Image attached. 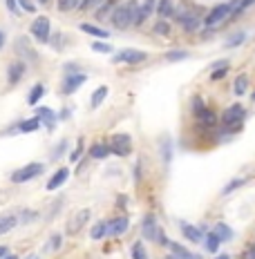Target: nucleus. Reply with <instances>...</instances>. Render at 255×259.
<instances>
[{
    "label": "nucleus",
    "instance_id": "a211bd4d",
    "mask_svg": "<svg viewBox=\"0 0 255 259\" xmlns=\"http://www.w3.org/2000/svg\"><path fill=\"white\" fill-rule=\"evenodd\" d=\"M41 128V118L34 116V118H27V121H23L21 126H18V130H21L23 134H30V132H36V130Z\"/></svg>",
    "mask_w": 255,
    "mask_h": 259
},
{
    "label": "nucleus",
    "instance_id": "a18cd8bd",
    "mask_svg": "<svg viewBox=\"0 0 255 259\" xmlns=\"http://www.w3.org/2000/svg\"><path fill=\"white\" fill-rule=\"evenodd\" d=\"M3 45H5V36H3V32H0V50H3Z\"/></svg>",
    "mask_w": 255,
    "mask_h": 259
},
{
    "label": "nucleus",
    "instance_id": "e433bc0d",
    "mask_svg": "<svg viewBox=\"0 0 255 259\" xmlns=\"http://www.w3.org/2000/svg\"><path fill=\"white\" fill-rule=\"evenodd\" d=\"M101 2H105V0H83L81 7H83V9H92V7H99Z\"/></svg>",
    "mask_w": 255,
    "mask_h": 259
},
{
    "label": "nucleus",
    "instance_id": "ddd939ff",
    "mask_svg": "<svg viewBox=\"0 0 255 259\" xmlns=\"http://www.w3.org/2000/svg\"><path fill=\"white\" fill-rule=\"evenodd\" d=\"M67 176H70V172L65 170V168H61L59 172H54V176L50 179V184H47V190H56V188H61V186L67 181Z\"/></svg>",
    "mask_w": 255,
    "mask_h": 259
},
{
    "label": "nucleus",
    "instance_id": "b1692460",
    "mask_svg": "<svg viewBox=\"0 0 255 259\" xmlns=\"http://www.w3.org/2000/svg\"><path fill=\"white\" fill-rule=\"evenodd\" d=\"M197 118H199V123H204V126H213L215 123V114L210 112V110H201V112H197Z\"/></svg>",
    "mask_w": 255,
    "mask_h": 259
},
{
    "label": "nucleus",
    "instance_id": "6ab92c4d",
    "mask_svg": "<svg viewBox=\"0 0 255 259\" xmlns=\"http://www.w3.org/2000/svg\"><path fill=\"white\" fill-rule=\"evenodd\" d=\"M23 72H25V65L23 63H14L9 67V83H18L23 76Z\"/></svg>",
    "mask_w": 255,
    "mask_h": 259
},
{
    "label": "nucleus",
    "instance_id": "72a5a7b5",
    "mask_svg": "<svg viewBox=\"0 0 255 259\" xmlns=\"http://www.w3.org/2000/svg\"><path fill=\"white\" fill-rule=\"evenodd\" d=\"M155 32H157V34H163V36H168V32H170V25H168L166 20H159V22L155 25Z\"/></svg>",
    "mask_w": 255,
    "mask_h": 259
},
{
    "label": "nucleus",
    "instance_id": "412c9836",
    "mask_svg": "<svg viewBox=\"0 0 255 259\" xmlns=\"http://www.w3.org/2000/svg\"><path fill=\"white\" fill-rule=\"evenodd\" d=\"M81 30H83L85 34H92V36H96V38H108V32L99 30V27L90 25V22H83V25H81Z\"/></svg>",
    "mask_w": 255,
    "mask_h": 259
},
{
    "label": "nucleus",
    "instance_id": "393cba45",
    "mask_svg": "<svg viewBox=\"0 0 255 259\" xmlns=\"http://www.w3.org/2000/svg\"><path fill=\"white\" fill-rule=\"evenodd\" d=\"M219 244H222V239L217 237V234H208V237H206V248H208L210 252H217V248H219Z\"/></svg>",
    "mask_w": 255,
    "mask_h": 259
},
{
    "label": "nucleus",
    "instance_id": "c03bdc74",
    "mask_svg": "<svg viewBox=\"0 0 255 259\" xmlns=\"http://www.w3.org/2000/svg\"><path fill=\"white\" fill-rule=\"evenodd\" d=\"M9 255V250H7V248H5V246H0V259H3V257H7Z\"/></svg>",
    "mask_w": 255,
    "mask_h": 259
},
{
    "label": "nucleus",
    "instance_id": "9b49d317",
    "mask_svg": "<svg viewBox=\"0 0 255 259\" xmlns=\"http://www.w3.org/2000/svg\"><path fill=\"white\" fill-rule=\"evenodd\" d=\"M179 25L184 27L186 32H195V30H199V18L192 16V14H184V12H181L179 14Z\"/></svg>",
    "mask_w": 255,
    "mask_h": 259
},
{
    "label": "nucleus",
    "instance_id": "7ed1b4c3",
    "mask_svg": "<svg viewBox=\"0 0 255 259\" xmlns=\"http://www.w3.org/2000/svg\"><path fill=\"white\" fill-rule=\"evenodd\" d=\"M130 146H132L130 134H112L110 136V152H114V154L119 156L130 154Z\"/></svg>",
    "mask_w": 255,
    "mask_h": 259
},
{
    "label": "nucleus",
    "instance_id": "58836bf2",
    "mask_svg": "<svg viewBox=\"0 0 255 259\" xmlns=\"http://www.w3.org/2000/svg\"><path fill=\"white\" fill-rule=\"evenodd\" d=\"M18 2H21L23 9H27V12H34V9H36V7H34V4L30 2V0H18Z\"/></svg>",
    "mask_w": 255,
    "mask_h": 259
},
{
    "label": "nucleus",
    "instance_id": "20e7f679",
    "mask_svg": "<svg viewBox=\"0 0 255 259\" xmlns=\"http://www.w3.org/2000/svg\"><path fill=\"white\" fill-rule=\"evenodd\" d=\"M141 230H143V237H146V239H152V242H157V244H168L166 234H163L161 230H159V226L155 224V219H152V217H146V219H143Z\"/></svg>",
    "mask_w": 255,
    "mask_h": 259
},
{
    "label": "nucleus",
    "instance_id": "f8f14e48",
    "mask_svg": "<svg viewBox=\"0 0 255 259\" xmlns=\"http://www.w3.org/2000/svg\"><path fill=\"white\" fill-rule=\"evenodd\" d=\"M88 219H90V210L85 208V210H81V212L76 214L74 222H72L70 226H67V230H70V232H79V230L85 226V222H88Z\"/></svg>",
    "mask_w": 255,
    "mask_h": 259
},
{
    "label": "nucleus",
    "instance_id": "09e8293b",
    "mask_svg": "<svg viewBox=\"0 0 255 259\" xmlns=\"http://www.w3.org/2000/svg\"><path fill=\"white\" fill-rule=\"evenodd\" d=\"M27 259H38V257H36V255H30V257H27Z\"/></svg>",
    "mask_w": 255,
    "mask_h": 259
},
{
    "label": "nucleus",
    "instance_id": "473e14b6",
    "mask_svg": "<svg viewBox=\"0 0 255 259\" xmlns=\"http://www.w3.org/2000/svg\"><path fill=\"white\" fill-rule=\"evenodd\" d=\"M186 56H188V52H168L166 58L168 60H184Z\"/></svg>",
    "mask_w": 255,
    "mask_h": 259
},
{
    "label": "nucleus",
    "instance_id": "79ce46f5",
    "mask_svg": "<svg viewBox=\"0 0 255 259\" xmlns=\"http://www.w3.org/2000/svg\"><path fill=\"white\" fill-rule=\"evenodd\" d=\"M253 2H255V0H239V9H246V7H251Z\"/></svg>",
    "mask_w": 255,
    "mask_h": 259
},
{
    "label": "nucleus",
    "instance_id": "f704fd0d",
    "mask_svg": "<svg viewBox=\"0 0 255 259\" xmlns=\"http://www.w3.org/2000/svg\"><path fill=\"white\" fill-rule=\"evenodd\" d=\"M226 72H228V67H219V70L213 72V76H210V78H213V80H222L224 76H226Z\"/></svg>",
    "mask_w": 255,
    "mask_h": 259
},
{
    "label": "nucleus",
    "instance_id": "f257e3e1",
    "mask_svg": "<svg viewBox=\"0 0 255 259\" xmlns=\"http://www.w3.org/2000/svg\"><path fill=\"white\" fill-rule=\"evenodd\" d=\"M137 4L130 2V4H121L119 9H114L112 14V22L117 30H128L130 25H137Z\"/></svg>",
    "mask_w": 255,
    "mask_h": 259
},
{
    "label": "nucleus",
    "instance_id": "6e6552de",
    "mask_svg": "<svg viewBox=\"0 0 255 259\" xmlns=\"http://www.w3.org/2000/svg\"><path fill=\"white\" fill-rule=\"evenodd\" d=\"M148 58L146 52H139V50H123L117 54L114 63H128V65H134V63H143Z\"/></svg>",
    "mask_w": 255,
    "mask_h": 259
},
{
    "label": "nucleus",
    "instance_id": "4468645a",
    "mask_svg": "<svg viewBox=\"0 0 255 259\" xmlns=\"http://www.w3.org/2000/svg\"><path fill=\"white\" fill-rule=\"evenodd\" d=\"M36 112H38V114H36V116H38V118H41V123H45V126H47V128H50V130H52V128H54V123H56V114H54V112H52V110H50V108H38V110H36Z\"/></svg>",
    "mask_w": 255,
    "mask_h": 259
},
{
    "label": "nucleus",
    "instance_id": "f3484780",
    "mask_svg": "<svg viewBox=\"0 0 255 259\" xmlns=\"http://www.w3.org/2000/svg\"><path fill=\"white\" fill-rule=\"evenodd\" d=\"M246 90H248V76L246 74H239L237 78H235V85H233L235 96H242V94H246Z\"/></svg>",
    "mask_w": 255,
    "mask_h": 259
},
{
    "label": "nucleus",
    "instance_id": "a19ab883",
    "mask_svg": "<svg viewBox=\"0 0 255 259\" xmlns=\"http://www.w3.org/2000/svg\"><path fill=\"white\" fill-rule=\"evenodd\" d=\"M61 246V234H52V248H59Z\"/></svg>",
    "mask_w": 255,
    "mask_h": 259
},
{
    "label": "nucleus",
    "instance_id": "5701e85b",
    "mask_svg": "<svg viewBox=\"0 0 255 259\" xmlns=\"http://www.w3.org/2000/svg\"><path fill=\"white\" fill-rule=\"evenodd\" d=\"M14 226H16V217H0V234H5V232H9Z\"/></svg>",
    "mask_w": 255,
    "mask_h": 259
},
{
    "label": "nucleus",
    "instance_id": "a878e982",
    "mask_svg": "<svg viewBox=\"0 0 255 259\" xmlns=\"http://www.w3.org/2000/svg\"><path fill=\"white\" fill-rule=\"evenodd\" d=\"M43 92H45V90H43V85H34L32 92H30V98H27V103H30V105H36L38 98L43 96Z\"/></svg>",
    "mask_w": 255,
    "mask_h": 259
},
{
    "label": "nucleus",
    "instance_id": "4be33fe9",
    "mask_svg": "<svg viewBox=\"0 0 255 259\" xmlns=\"http://www.w3.org/2000/svg\"><path fill=\"white\" fill-rule=\"evenodd\" d=\"M215 234H217L222 242H228V239L233 237V230L226 226V224H217V226H215Z\"/></svg>",
    "mask_w": 255,
    "mask_h": 259
},
{
    "label": "nucleus",
    "instance_id": "c9c22d12",
    "mask_svg": "<svg viewBox=\"0 0 255 259\" xmlns=\"http://www.w3.org/2000/svg\"><path fill=\"white\" fill-rule=\"evenodd\" d=\"M92 50L94 52H101V54H110V45H103V42H94Z\"/></svg>",
    "mask_w": 255,
    "mask_h": 259
},
{
    "label": "nucleus",
    "instance_id": "f03ea898",
    "mask_svg": "<svg viewBox=\"0 0 255 259\" xmlns=\"http://www.w3.org/2000/svg\"><path fill=\"white\" fill-rule=\"evenodd\" d=\"M242 118H244V108L242 105H233V108H228L222 114V123L228 130H235V132H237L239 126H242Z\"/></svg>",
    "mask_w": 255,
    "mask_h": 259
},
{
    "label": "nucleus",
    "instance_id": "8fccbe9b",
    "mask_svg": "<svg viewBox=\"0 0 255 259\" xmlns=\"http://www.w3.org/2000/svg\"><path fill=\"white\" fill-rule=\"evenodd\" d=\"M253 100H255V94H253Z\"/></svg>",
    "mask_w": 255,
    "mask_h": 259
},
{
    "label": "nucleus",
    "instance_id": "39448f33",
    "mask_svg": "<svg viewBox=\"0 0 255 259\" xmlns=\"http://www.w3.org/2000/svg\"><path fill=\"white\" fill-rule=\"evenodd\" d=\"M43 172V166L41 163H30V166H23L21 170H16L12 174V181L14 184H25V181L34 179V176H38Z\"/></svg>",
    "mask_w": 255,
    "mask_h": 259
},
{
    "label": "nucleus",
    "instance_id": "423d86ee",
    "mask_svg": "<svg viewBox=\"0 0 255 259\" xmlns=\"http://www.w3.org/2000/svg\"><path fill=\"white\" fill-rule=\"evenodd\" d=\"M32 36L36 38L38 42H45L50 38V18L38 16L36 20L32 22Z\"/></svg>",
    "mask_w": 255,
    "mask_h": 259
},
{
    "label": "nucleus",
    "instance_id": "aec40b11",
    "mask_svg": "<svg viewBox=\"0 0 255 259\" xmlns=\"http://www.w3.org/2000/svg\"><path fill=\"white\" fill-rule=\"evenodd\" d=\"M105 96H108V88H105V85H101V88L92 94V98H90V105H92V108H99V105L103 103Z\"/></svg>",
    "mask_w": 255,
    "mask_h": 259
},
{
    "label": "nucleus",
    "instance_id": "37998d69",
    "mask_svg": "<svg viewBox=\"0 0 255 259\" xmlns=\"http://www.w3.org/2000/svg\"><path fill=\"white\" fill-rule=\"evenodd\" d=\"M244 259H255V248H251V250H246V255H244Z\"/></svg>",
    "mask_w": 255,
    "mask_h": 259
},
{
    "label": "nucleus",
    "instance_id": "1a4fd4ad",
    "mask_svg": "<svg viewBox=\"0 0 255 259\" xmlns=\"http://www.w3.org/2000/svg\"><path fill=\"white\" fill-rule=\"evenodd\" d=\"M85 78H88L85 74H72V76H67V78H65V85H63V92H65V94L76 92V90H79L81 85L85 83Z\"/></svg>",
    "mask_w": 255,
    "mask_h": 259
},
{
    "label": "nucleus",
    "instance_id": "de8ad7c7",
    "mask_svg": "<svg viewBox=\"0 0 255 259\" xmlns=\"http://www.w3.org/2000/svg\"><path fill=\"white\" fill-rule=\"evenodd\" d=\"M217 259H228V257H226V255H219V257H217Z\"/></svg>",
    "mask_w": 255,
    "mask_h": 259
},
{
    "label": "nucleus",
    "instance_id": "0eeeda50",
    "mask_svg": "<svg viewBox=\"0 0 255 259\" xmlns=\"http://www.w3.org/2000/svg\"><path fill=\"white\" fill-rule=\"evenodd\" d=\"M233 4H235V2H230V4H217V7H215L213 12H210L208 16H206V25H208V27H215V25H219V22H222L224 18L228 16V14H230V12H233V9H235Z\"/></svg>",
    "mask_w": 255,
    "mask_h": 259
},
{
    "label": "nucleus",
    "instance_id": "dca6fc26",
    "mask_svg": "<svg viewBox=\"0 0 255 259\" xmlns=\"http://www.w3.org/2000/svg\"><path fill=\"white\" fill-rule=\"evenodd\" d=\"M181 230H184V234L190 239V242H201L204 239V232H201L199 228H195V226H190V224H181Z\"/></svg>",
    "mask_w": 255,
    "mask_h": 259
},
{
    "label": "nucleus",
    "instance_id": "ea45409f",
    "mask_svg": "<svg viewBox=\"0 0 255 259\" xmlns=\"http://www.w3.org/2000/svg\"><path fill=\"white\" fill-rule=\"evenodd\" d=\"M239 186H242V181H239V179L230 181V186H228V188H226V190H224V192H230V190H233V188H239Z\"/></svg>",
    "mask_w": 255,
    "mask_h": 259
},
{
    "label": "nucleus",
    "instance_id": "4c0bfd02",
    "mask_svg": "<svg viewBox=\"0 0 255 259\" xmlns=\"http://www.w3.org/2000/svg\"><path fill=\"white\" fill-rule=\"evenodd\" d=\"M192 108H195V114L201 112V110H204V103H201V98H192Z\"/></svg>",
    "mask_w": 255,
    "mask_h": 259
},
{
    "label": "nucleus",
    "instance_id": "7c9ffc66",
    "mask_svg": "<svg viewBox=\"0 0 255 259\" xmlns=\"http://www.w3.org/2000/svg\"><path fill=\"white\" fill-rule=\"evenodd\" d=\"M103 234H108V224H96L92 228V239H101Z\"/></svg>",
    "mask_w": 255,
    "mask_h": 259
},
{
    "label": "nucleus",
    "instance_id": "c85d7f7f",
    "mask_svg": "<svg viewBox=\"0 0 255 259\" xmlns=\"http://www.w3.org/2000/svg\"><path fill=\"white\" fill-rule=\"evenodd\" d=\"M157 12H159L161 16H170V14H172L170 0H159V4H157Z\"/></svg>",
    "mask_w": 255,
    "mask_h": 259
},
{
    "label": "nucleus",
    "instance_id": "bb28decb",
    "mask_svg": "<svg viewBox=\"0 0 255 259\" xmlns=\"http://www.w3.org/2000/svg\"><path fill=\"white\" fill-rule=\"evenodd\" d=\"M110 154V146H103V143H99V146L92 148V156L94 159H103V156Z\"/></svg>",
    "mask_w": 255,
    "mask_h": 259
},
{
    "label": "nucleus",
    "instance_id": "2f4dec72",
    "mask_svg": "<svg viewBox=\"0 0 255 259\" xmlns=\"http://www.w3.org/2000/svg\"><path fill=\"white\" fill-rule=\"evenodd\" d=\"M79 4V0H59V9L61 12H72Z\"/></svg>",
    "mask_w": 255,
    "mask_h": 259
},
{
    "label": "nucleus",
    "instance_id": "9d476101",
    "mask_svg": "<svg viewBox=\"0 0 255 259\" xmlns=\"http://www.w3.org/2000/svg\"><path fill=\"white\" fill-rule=\"evenodd\" d=\"M128 226H130V219L128 217H119V219H114V222L108 224V234L110 237H117V234L126 232Z\"/></svg>",
    "mask_w": 255,
    "mask_h": 259
},
{
    "label": "nucleus",
    "instance_id": "49530a36",
    "mask_svg": "<svg viewBox=\"0 0 255 259\" xmlns=\"http://www.w3.org/2000/svg\"><path fill=\"white\" fill-rule=\"evenodd\" d=\"M3 259H18V257H14V255H7V257H3Z\"/></svg>",
    "mask_w": 255,
    "mask_h": 259
},
{
    "label": "nucleus",
    "instance_id": "cd10ccee",
    "mask_svg": "<svg viewBox=\"0 0 255 259\" xmlns=\"http://www.w3.org/2000/svg\"><path fill=\"white\" fill-rule=\"evenodd\" d=\"M132 259H148L146 248H143V244H141V242H137V244L132 246Z\"/></svg>",
    "mask_w": 255,
    "mask_h": 259
},
{
    "label": "nucleus",
    "instance_id": "2eb2a0df",
    "mask_svg": "<svg viewBox=\"0 0 255 259\" xmlns=\"http://www.w3.org/2000/svg\"><path fill=\"white\" fill-rule=\"evenodd\" d=\"M155 2H157V0H146V2L139 7V12H137V25H141V22L146 20L148 16H150L152 9H155Z\"/></svg>",
    "mask_w": 255,
    "mask_h": 259
},
{
    "label": "nucleus",
    "instance_id": "c756f323",
    "mask_svg": "<svg viewBox=\"0 0 255 259\" xmlns=\"http://www.w3.org/2000/svg\"><path fill=\"white\" fill-rule=\"evenodd\" d=\"M244 38H246V34H235V36H230L228 40H226V47H237V45H242L244 42Z\"/></svg>",
    "mask_w": 255,
    "mask_h": 259
}]
</instances>
